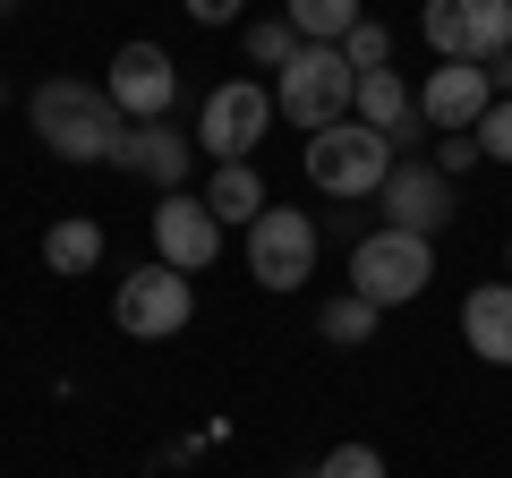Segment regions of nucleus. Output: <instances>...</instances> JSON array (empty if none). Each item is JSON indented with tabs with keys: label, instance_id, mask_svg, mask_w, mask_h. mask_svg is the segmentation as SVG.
Returning <instances> with one entry per match:
<instances>
[{
	"label": "nucleus",
	"instance_id": "f257e3e1",
	"mask_svg": "<svg viewBox=\"0 0 512 478\" xmlns=\"http://www.w3.org/2000/svg\"><path fill=\"white\" fill-rule=\"evenodd\" d=\"M26 120H35V137L60 154V163H111V146H120V111H111L103 86H77V77H52V86L26 94Z\"/></svg>",
	"mask_w": 512,
	"mask_h": 478
},
{
	"label": "nucleus",
	"instance_id": "f03ea898",
	"mask_svg": "<svg viewBox=\"0 0 512 478\" xmlns=\"http://www.w3.org/2000/svg\"><path fill=\"white\" fill-rule=\"evenodd\" d=\"M308 188L316 197H333V205H359V197H376L384 188V171H393V137H376L367 120H333V129H316L308 137Z\"/></svg>",
	"mask_w": 512,
	"mask_h": 478
},
{
	"label": "nucleus",
	"instance_id": "7ed1b4c3",
	"mask_svg": "<svg viewBox=\"0 0 512 478\" xmlns=\"http://www.w3.org/2000/svg\"><path fill=\"white\" fill-rule=\"evenodd\" d=\"M436 282V239L419 231H367L359 248H350V299H367V308H410V299Z\"/></svg>",
	"mask_w": 512,
	"mask_h": 478
},
{
	"label": "nucleus",
	"instance_id": "20e7f679",
	"mask_svg": "<svg viewBox=\"0 0 512 478\" xmlns=\"http://www.w3.org/2000/svg\"><path fill=\"white\" fill-rule=\"evenodd\" d=\"M350 94H359V69L342 60V43H299V60L274 77V111L282 120H299V129H333V120H350Z\"/></svg>",
	"mask_w": 512,
	"mask_h": 478
},
{
	"label": "nucleus",
	"instance_id": "39448f33",
	"mask_svg": "<svg viewBox=\"0 0 512 478\" xmlns=\"http://www.w3.org/2000/svg\"><path fill=\"white\" fill-rule=\"evenodd\" d=\"M188 316H197V282H188V274H171V265H137V274H120L111 325H120L128 342H171V333H188Z\"/></svg>",
	"mask_w": 512,
	"mask_h": 478
},
{
	"label": "nucleus",
	"instance_id": "423d86ee",
	"mask_svg": "<svg viewBox=\"0 0 512 478\" xmlns=\"http://www.w3.org/2000/svg\"><path fill=\"white\" fill-rule=\"evenodd\" d=\"M274 120H282L274 94L256 86V77H231V86L205 94V111H197V146L214 154V163H256V146H265V129H274Z\"/></svg>",
	"mask_w": 512,
	"mask_h": 478
},
{
	"label": "nucleus",
	"instance_id": "0eeeda50",
	"mask_svg": "<svg viewBox=\"0 0 512 478\" xmlns=\"http://www.w3.org/2000/svg\"><path fill=\"white\" fill-rule=\"evenodd\" d=\"M248 274H256V291H299L316 274V222L299 205H265L248 222Z\"/></svg>",
	"mask_w": 512,
	"mask_h": 478
},
{
	"label": "nucleus",
	"instance_id": "6e6552de",
	"mask_svg": "<svg viewBox=\"0 0 512 478\" xmlns=\"http://www.w3.org/2000/svg\"><path fill=\"white\" fill-rule=\"evenodd\" d=\"M419 35L436 43V60H495L512 52V0H427Z\"/></svg>",
	"mask_w": 512,
	"mask_h": 478
},
{
	"label": "nucleus",
	"instance_id": "1a4fd4ad",
	"mask_svg": "<svg viewBox=\"0 0 512 478\" xmlns=\"http://www.w3.org/2000/svg\"><path fill=\"white\" fill-rule=\"evenodd\" d=\"M103 94H111L120 120H171V103H180V69H171L163 43H120Z\"/></svg>",
	"mask_w": 512,
	"mask_h": 478
},
{
	"label": "nucleus",
	"instance_id": "9d476101",
	"mask_svg": "<svg viewBox=\"0 0 512 478\" xmlns=\"http://www.w3.org/2000/svg\"><path fill=\"white\" fill-rule=\"evenodd\" d=\"M214 257H222V222L205 214V197L163 188V205H154V265H171V274H205Z\"/></svg>",
	"mask_w": 512,
	"mask_h": 478
},
{
	"label": "nucleus",
	"instance_id": "9b49d317",
	"mask_svg": "<svg viewBox=\"0 0 512 478\" xmlns=\"http://www.w3.org/2000/svg\"><path fill=\"white\" fill-rule=\"evenodd\" d=\"M376 205H384V231L436 239L444 222H453V180H444L436 163H393V171H384V188H376Z\"/></svg>",
	"mask_w": 512,
	"mask_h": 478
},
{
	"label": "nucleus",
	"instance_id": "f8f14e48",
	"mask_svg": "<svg viewBox=\"0 0 512 478\" xmlns=\"http://www.w3.org/2000/svg\"><path fill=\"white\" fill-rule=\"evenodd\" d=\"M487 103H495V86H487V69H478V60H444V69H427V86H419V120H427L436 137L478 129V120H487Z\"/></svg>",
	"mask_w": 512,
	"mask_h": 478
},
{
	"label": "nucleus",
	"instance_id": "ddd939ff",
	"mask_svg": "<svg viewBox=\"0 0 512 478\" xmlns=\"http://www.w3.org/2000/svg\"><path fill=\"white\" fill-rule=\"evenodd\" d=\"M188 146H197V137H180L171 120H128L120 146H111V171L154 180V188H180V180H188Z\"/></svg>",
	"mask_w": 512,
	"mask_h": 478
},
{
	"label": "nucleus",
	"instance_id": "4468645a",
	"mask_svg": "<svg viewBox=\"0 0 512 478\" xmlns=\"http://www.w3.org/2000/svg\"><path fill=\"white\" fill-rule=\"evenodd\" d=\"M350 120H367V129L393 137V146H410V137L427 129V120H419V94L402 86V69H367L359 94H350Z\"/></svg>",
	"mask_w": 512,
	"mask_h": 478
},
{
	"label": "nucleus",
	"instance_id": "2eb2a0df",
	"mask_svg": "<svg viewBox=\"0 0 512 478\" xmlns=\"http://www.w3.org/2000/svg\"><path fill=\"white\" fill-rule=\"evenodd\" d=\"M461 342L487 359V368H512V282H478L461 299Z\"/></svg>",
	"mask_w": 512,
	"mask_h": 478
},
{
	"label": "nucleus",
	"instance_id": "dca6fc26",
	"mask_svg": "<svg viewBox=\"0 0 512 478\" xmlns=\"http://www.w3.org/2000/svg\"><path fill=\"white\" fill-rule=\"evenodd\" d=\"M197 197H205V214H214L222 231H231V222L248 231V222L274 205V197H265V171H256V163H214V180H205Z\"/></svg>",
	"mask_w": 512,
	"mask_h": 478
},
{
	"label": "nucleus",
	"instance_id": "f3484780",
	"mask_svg": "<svg viewBox=\"0 0 512 478\" xmlns=\"http://www.w3.org/2000/svg\"><path fill=\"white\" fill-rule=\"evenodd\" d=\"M43 265H52V274H94V265H103V222H52V231H43Z\"/></svg>",
	"mask_w": 512,
	"mask_h": 478
},
{
	"label": "nucleus",
	"instance_id": "a211bd4d",
	"mask_svg": "<svg viewBox=\"0 0 512 478\" xmlns=\"http://www.w3.org/2000/svg\"><path fill=\"white\" fill-rule=\"evenodd\" d=\"M282 18L299 26V43H342L367 18V0H282Z\"/></svg>",
	"mask_w": 512,
	"mask_h": 478
},
{
	"label": "nucleus",
	"instance_id": "6ab92c4d",
	"mask_svg": "<svg viewBox=\"0 0 512 478\" xmlns=\"http://www.w3.org/2000/svg\"><path fill=\"white\" fill-rule=\"evenodd\" d=\"M291 60H299V26H291V18H256V26H248V69H274V77H282Z\"/></svg>",
	"mask_w": 512,
	"mask_h": 478
},
{
	"label": "nucleus",
	"instance_id": "aec40b11",
	"mask_svg": "<svg viewBox=\"0 0 512 478\" xmlns=\"http://www.w3.org/2000/svg\"><path fill=\"white\" fill-rule=\"evenodd\" d=\"M316 333H325L333 350H359V342H376V308H367V299H350V291H342V299H333L325 316H316Z\"/></svg>",
	"mask_w": 512,
	"mask_h": 478
},
{
	"label": "nucleus",
	"instance_id": "412c9836",
	"mask_svg": "<svg viewBox=\"0 0 512 478\" xmlns=\"http://www.w3.org/2000/svg\"><path fill=\"white\" fill-rule=\"evenodd\" d=\"M342 60H350V69H393V35H384V26L376 18H359V26H350V35H342Z\"/></svg>",
	"mask_w": 512,
	"mask_h": 478
},
{
	"label": "nucleus",
	"instance_id": "4be33fe9",
	"mask_svg": "<svg viewBox=\"0 0 512 478\" xmlns=\"http://www.w3.org/2000/svg\"><path fill=\"white\" fill-rule=\"evenodd\" d=\"M478 154H487V163H512V94H504V103H487V120H478Z\"/></svg>",
	"mask_w": 512,
	"mask_h": 478
},
{
	"label": "nucleus",
	"instance_id": "5701e85b",
	"mask_svg": "<svg viewBox=\"0 0 512 478\" xmlns=\"http://www.w3.org/2000/svg\"><path fill=\"white\" fill-rule=\"evenodd\" d=\"M316 478H384V453H376V444H333Z\"/></svg>",
	"mask_w": 512,
	"mask_h": 478
},
{
	"label": "nucleus",
	"instance_id": "b1692460",
	"mask_svg": "<svg viewBox=\"0 0 512 478\" xmlns=\"http://www.w3.org/2000/svg\"><path fill=\"white\" fill-rule=\"evenodd\" d=\"M478 163H487V154H478V137H470V129L436 137V171H444V180H461V171H478Z\"/></svg>",
	"mask_w": 512,
	"mask_h": 478
},
{
	"label": "nucleus",
	"instance_id": "393cba45",
	"mask_svg": "<svg viewBox=\"0 0 512 478\" xmlns=\"http://www.w3.org/2000/svg\"><path fill=\"white\" fill-rule=\"evenodd\" d=\"M180 9H188L197 26H231V18H239V0H180Z\"/></svg>",
	"mask_w": 512,
	"mask_h": 478
},
{
	"label": "nucleus",
	"instance_id": "a878e982",
	"mask_svg": "<svg viewBox=\"0 0 512 478\" xmlns=\"http://www.w3.org/2000/svg\"><path fill=\"white\" fill-rule=\"evenodd\" d=\"M478 69H487V86H495V103H504V94H512V52H495V60H478Z\"/></svg>",
	"mask_w": 512,
	"mask_h": 478
},
{
	"label": "nucleus",
	"instance_id": "bb28decb",
	"mask_svg": "<svg viewBox=\"0 0 512 478\" xmlns=\"http://www.w3.org/2000/svg\"><path fill=\"white\" fill-rule=\"evenodd\" d=\"M9 9H18V0H0V18H9Z\"/></svg>",
	"mask_w": 512,
	"mask_h": 478
}]
</instances>
